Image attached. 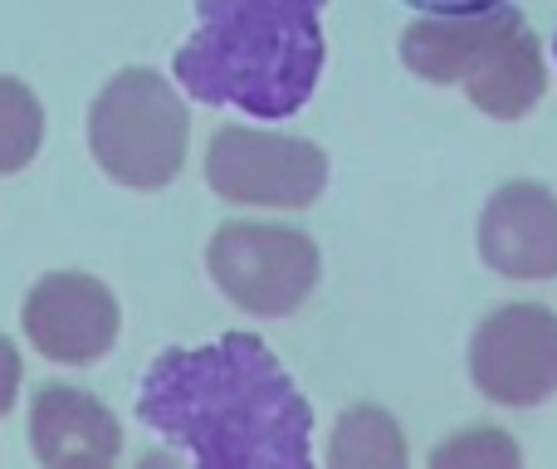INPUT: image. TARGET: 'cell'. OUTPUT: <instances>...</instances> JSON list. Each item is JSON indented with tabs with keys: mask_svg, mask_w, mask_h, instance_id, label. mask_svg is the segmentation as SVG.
Returning <instances> with one entry per match:
<instances>
[{
	"mask_svg": "<svg viewBox=\"0 0 557 469\" xmlns=\"http://www.w3.org/2000/svg\"><path fill=\"white\" fill-rule=\"evenodd\" d=\"M137 421L206 469L313 465V411L260 333L157 353L137 386Z\"/></svg>",
	"mask_w": 557,
	"mask_h": 469,
	"instance_id": "obj_1",
	"label": "cell"
},
{
	"mask_svg": "<svg viewBox=\"0 0 557 469\" xmlns=\"http://www.w3.org/2000/svg\"><path fill=\"white\" fill-rule=\"evenodd\" d=\"M327 0H196V29L172 78L206 108L294 118L323 78Z\"/></svg>",
	"mask_w": 557,
	"mask_h": 469,
	"instance_id": "obj_2",
	"label": "cell"
},
{
	"mask_svg": "<svg viewBox=\"0 0 557 469\" xmlns=\"http://www.w3.org/2000/svg\"><path fill=\"white\" fill-rule=\"evenodd\" d=\"M191 113L157 69H117L88 108V152L108 182L127 192H162L182 176Z\"/></svg>",
	"mask_w": 557,
	"mask_h": 469,
	"instance_id": "obj_3",
	"label": "cell"
},
{
	"mask_svg": "<svg viewBox=\"0 0 557 469\" xmlns=\"http://www.w3.org/2000/svg\"><path fill=\"white\" fill-rule=\"evenodd\" d=\"M211 284L231 298L240 313L288 318L313 298L323 279V255L313 235L298 225L274 221H225L206 245Z\"/></svg>",
	"mask_w": 557,
	"mask_h": 469,
	"instance_id": "obj_4",
	"label": "cell"
},
{
	"mask_svg": "<svg viewBox=\"0 0 557 469\" xmlns=\"http://www.w3.org/2000/svg\"><path fill=\"white\" fill-rule=\"evenodd\" d=\"M206 182L231 206L308 211L327 192V152L294 133L231 123L206 147Z\"/></svg>",
	"mask_w": 557,
	"mask_h": 469,
	"instance_id": "obj_5",
	"label": "cell"
},
{
	"mask_svg": "<svg viewBox=\"0 0 557 469\" xmlns=\"http://www.w3.org/2000/svg\"><path fill=\"white\" fill-rule=\"evenodd\" d=\"M470 382L484 402L533 411L557 396V313L548 304H499L470 337Z\"/></svg>",
	"mask_w": 557,
	"mask_h": 469,
	"instance_id": "obj_6",
	"label": "cell"
},
{
	"mask_svg": "<svg viewBox=\"0 0 557 469\" xmlns=\"http://www.w3.org/2000/svg\"><path fill=\"white\" fill-rule=\"evenodd\" d=\"M20 328L29 347L59 367H94L117 347L123 308L103 279L84 269H54L35 279L20 304Z\"/></svg>",
	"mask_w": 557,
	"mask_h": 469,
	"instance_id": "obj_7",
	"label": "cell"
},
{
	"mask_svg": "<svg viewBox=\"0 0 557 469\" xmlns=\"http://www.w3.org/2000/svg\"><path fill=\"white\" fill-rule=\"evenodd\" d=\"M480 259L499 279H557V196L543 182H504L484 201Z\"/></svg>",
	"mask_w": 557,
	"mask_h": 469,
	"instance_id": "obj_8",
	"label": "cell"
},
{
	"mask_svg": "<svg viewBox=\"0 0 557 469\" xmlns=\"http://www.w3.org/2000/svg\"><path fill=\"white\" fill-rule=\"evenodd\" d=\"M29 451L49 469H108L123 455V425L98 396L45 382L29 396Z\"/></svg>",
	"mask_w": 557,
	"mask_h": 469,
	"instance_id": "obj_9",
	"label": "cell"
},
{
	"mask_svg": "<svg viewBox=\"0 0 557 469\" xmlns=\"http://www.w3.org/2000/svg\"><path fill=\"white\" fill-rule=\"evenodd\" d=\"M460 88L484 118H499V123L529 118L533 108H539V98L548 94L543 45L513 5H509V15H504V25L480 45V54L470 59Z\"/></svg>",
	"mask_w": 557,
	"mask_h": 469,
	"instance_id": "obj_10",
	"label": "cell"
},
{
	"mask_svg": "<svg viewBox=\"0 0 557 469\" xmlns=\"http://www.w3.org/2000/svg\"><path fill=\"white\" fill-rule=\"evenodd\" d=\"M504 15H509V5L470 10V15H416L401 29V64L435 88L460 84L480 45L504 25Z\"/></svg>",
	"mask_w": 557,
	"mask_h": 469,
	"instance_id": "obj_11",
	"label": "cell"
},
{
	"mask_svg": "<svg viewBox=\"0 0 557 469\" xmlns=\"http://www.w3.org/2000/svg\"><path fill=\"white\" fill-rule=\"evenodd\" d=\"M401 421L382 406H347L327 435V465L333 469H406Z\"/></svg>",
	"mask_w": 557,
	"mask_h": 469,
	"instance_id": "obj_12",
	"label": "cell"
},
{
	"mask_svg": "<svg viewBox=\"0 0 557 469\" xmlns=\"http://www.w3.org/2000/svg\"><path fill=\"white\" fill-rule=\"evenodd\" d=\"M45 143V103L15 74H0V176H20Z\"/></svg>",
	"mask_w": 557,
	"mask_h": 469,
	"instance_id": "obj_13",
	"label": "cell"
},
{
	"mask_svg": "<svg viewBox=\"0 0 557 469\" xmlns=\"http://www.w3.org/2000/svg\"><path fill=\"white\" fill-rule=\"evenodd\" d=\"M519 460H523V451L499 431V425H470V431H455L450 441L431 451L435 469H509Z\"/></svg>",
	"mask_w": 557,
	"mask_h": 469,
	"instance_id": "obj_14",
	"label": "cell"
},
{
	"mask_svg": "<svg viewBox=\"0 0 557 469\" xmlns=\"http://www.w3.org/2000/svg\"><path fill=\"white\" fill-rule=\"evenodd\" d=\"M20 382H25V362H20V347L0 333V421L10 416V406L20 402Z\"/></svg>",
	"mask_w": 557,
	"mask_h": 469,
	"instance_id": "obj_15",
	"label": "cell"
},
{
	"mask_svg": "<svg viewBox=\"0 0 557 469\" xmlns=\"http://www.w3.org/2000/svg\"><path fill=\"white\" fill-rule=\"evenodd\" d=\"M401 5L421 10V15H470V10H494L509 0H401Z\"/></svg>",
	"mask_w": 557,
	"mask_h": 469,
	"instance_id": "obj_16",
	"label": "cell"
},
{
	"mask_svg": "<svg viewBox=\"0 0 557 469\" xmlns=\"http://www.w3.org/2000/svg\"><path fill=\"white\" fill-rule=\"evenodd\" d=\"M553 59H557V39H553Z\"/></svg>",
	"mask_w": 557,
	"mask_h": 469,
	"instance_id": "obj_17",
	"label": "cell"
}]
</instances>
